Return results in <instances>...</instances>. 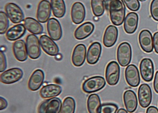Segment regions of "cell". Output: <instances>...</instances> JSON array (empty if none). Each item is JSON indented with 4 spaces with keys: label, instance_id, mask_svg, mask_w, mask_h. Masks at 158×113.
Segmentation results:
<instances>
[{
    "label": "cell",
    "instance_id": "6da1fadb",
    "mask_svg": "<svg viewBox=\"0 0 158 113\" xmlns=\"http://www.w3.org/2000/svg\"><path fill=\"white\" fill-rule=\"evenodd\" d=\"M108 10L111 23L117 26L122 25L126 18V7L123 1L109 0Z\"/></svg>",
    "mask_w": 158,
    "mask_h": 113
},
{
    "label": "cell",
    "instance_id": "7a4b0ae2",
    "mask_svg": "<svg viewBox=\"0 0 158 113\" xmlns=\"http://www.w3.org/2000/svg\"><path fill=\"white\" fill-rule=\"evenodd\" d=\"M106 81L100 76H95L85 80L82 85L84 92L88 94L97 92L105 87Z\"/></svg>",
    "mask_w": 158,
    "mask_h": 113
},
{
    "label": "cell",
    "instance_id": "3957f363",
    "mask_svg": "<svg viewBox=\"0 0 158 113\" xmlns=\"http://www.w3.org/2000/svg\"><path fill=\"white\" fill-rule=\"evenodd\" d=\"M132 57L131 47L129 43L123 42L118 46L117 50V58L118 64L123 67L129 65Z\"/></svg>",
    "mask_w": 158,
    "mask_h": 113
},
{
    "label": "cell",
    "instance_id": "277c9868",
    "mask_svg": "<svg viewBox=\"0 0 158 113\" xmlns=\"http://www.w3.org/2000/svg\"><path fill=\"white\" fill-rule=\"evenodd\" d=\"M120 68L118 64L115 61L108 63L106 69V80L109 85H117L120 79Z\"/></svg>",
    "mask_w": 158,
    "mask_h": 113
},
{
    "label": "cell",
    "instance_id": "5b68a950",
    "mask_svg": "<svg viewBox=\"0 0 158 113\" xmlns=\"http://www.w3.org/2000/svg\"><path fill=\"white\" fill-rule=\"evenodd\" d=\"M5 11L8 19L14 24H19L24 20V14L22 8L15 3H7L5 6Z\"/></svg>",
    "mask_w": 158,
    "mask_h": 113
},
{
    "label": "cell",
    "instance_id": "8992f818",
    "mask_svg": "<svg viewBox=\"0 0 158 113\" xmlns=\"http://www.w3.org/2000/svg\"><path fill=\"white\" fill-rule=\"evenodd\" d=\"M26 47L29 57L37 59L41 55L40 44L38 37L35 35H29L26 38Z\"/></svg>",
    "mask_w": 158,
    "mask_h": 113
},
{
    "label": "cell",
    "instance_id": "52a82bcc",
    "mask_svg": "<svg viewBox=\"0 0 158 113\" xmlns=\"http://www.w3.org/2000/svg\"><path fill=\"white\" fill-rule=\"evenodd\" d=\"M23 76V72L20 68H11L2 72L0 75V81L5 84H11L20 81Z\"/></svg>",
    "mask_w": 158,
    "mask_h": 113
},
{
    "label": "cell",
    "instance_id": "ba28073f",
    "mask_svg": "<svg viewBox=\"0 0 158 113\" xmlns=\"http://www.w3.org/2000/svg\"><path fill=\"white\" fill-rule=\"evenodd\" d=\"M40 44L43 51L49 56H55L59 54V48L56 43L50 37L41 36L39 38Z\"/></svg>",
    "mask_w": 158,
    "mask_h": 113
},
{
    "label": "cell",
    "instance_id": "9c48e42d",
    "mask_svg": "<svg viewBox=\"0 0 158 113\" xmlns=\"http://www.w3.org/2000/svg\"><path fill=\"white\" fill-rule=\"evenodd\" d=\"M138 98L139 104L142 107L147 108L149 106L152 100V92L149 85L143 84L139 86Z\"/></svg>",
    "mask_w": 158,
    "mask_h": 113
},
{
    "label": "cell",
    "instance_id": "30bf717a",
    "mask_svg": "<svg viewBox=\"0 0 158 113\" xmlns=\"http://www.w3.org/2000/svg\"><path fill=\"white\" fill-rule=\"evenodd\" d=\"M140 72L142 78L146 82H151L154 76V65L149 58H144L140 64Z\"/></svg>",
    "mask_w": 158,
    "mask_h": 113
},
{
    "label": "cell",
    "instance_id": "8fae6325",
    "mask_svg": "<svg viewBox=\"0 0 158 113\" xmlns=\"http://www.w3.org/2000/svg\"><path fill=\"white\" fill-rule=\"evenodd\" d=\"M51 5L49 1L42 0L38 4L36 18L41 23H45L49 20L51 15Z\"/></svg>",
    "mask_w": 158,
    "mask_h": 113
},
{
    "label": "cell",
    "instance_id": "7c38bea8",
    "mask_svg": "<svg viewBox=\"0 0 158 113\" xmlns=\"http://www.w3.org/2000/svg\"><path fill=\"white\" fill-rule=\"evenodd\" d=\"M125 78L128 85L131 87H137L140 84V78L136 66L129 65L125 70Z\"/></svg>",
    "mask_w": 158,
    "mask_h": 113
},
{
    "label": "cell",
    "instance_id": "4fadbf2b",
    "mask_svg": "<svg viewBox=\"0 0 158 113\" xmlns=\"http://www.w3.org/2000/svg\"><path fill=\"white\" fill-rule=\"evenodd\" d=\"M86 15V11L84 5L81 2H76L73 4L71 16L72 21L75 24H79L84 21Z\"/></svg>",
    "mask_w": 158,
    "mask_h": 113
},
{
    "label": "cell",
    "instance_id": "5bb4252c",
    "mask_svg": "<svg viewBox=\"0 0 158 113\" xmlns=\"http://www.w3.org/2000/svg\"><path fill=\"white\" fill-rule=\"evenodd\" d=\"M139 42L142 49L149 53L153 50V40L152 35L148 30H142L139 36Z\"/></svg>",
    "mask_w": 158,
    "mask_h": 113
},
{
    "label": "cell",
    "instance_id": "9a60e30c",
    "mask_svg": "<svg viewBox=\"0 0 158 113\" xmlns=\"http://www.w3.org/2000/svg\"><path fill=\"white\" fill-rule=\"evenodd\" d=\"M47 30L50 38L55 40H59L62 36V26L57 19L51 18L47 23Z\"/></svg>",
    "mask_w": 158,
    "mask_h": 113
},
{
    "label": "cell",
    "instance_id": "2e32d148",
    "mask_svg": "<svg viewBox=\"0 0 158 113\" xmlns=\"http://www.w3.org/2000/svg\"><path fill=\"white\" fill-rule=\"evenodd\" d=\"M86 53V46L84 44H79L77 45L72 52V64L76 67L81 66L85 61Z\"/></svg>",
    "mask_w": 158,
    "mask_h": 113
},
{
    "label": "cell",
    "instance_id": "e0dca14e",
    "mask_svg": "<svg viewBox=\"0 0 158 113\" xmlns=\"http://www.w3.org/2000/svg\"><path fill=\"white\" fill-rule=\"evenodd\" d=\"M102 47L99 42H94L89 46L86 53V61L90 65L97 64L101 55Z\"/></svg>",
    "mask_w": 158,
    "mask_h": 113
},
{
    "label": "cell",
    "instance_id": "ac0fdd59",
    "mask_svg": "<svg viewBox=\"0 0 158 113\" xmlns=\"http://www.w3.org/2000/svg\"><path fill=\"white\" fill-rule=\"evenodd\" d=\"M44 79V73L41 69H36L30 76L28 82V88L31 91H36L40 89Z\"/></svg>",
    "mask_w": 158,
    "mask_h": 113
},
{
    "label": "cell",
    "instance_id": "d6986e66",
    "mask_svg": "<svg viewBox=\"0 0 158 113\" xmlns=\"http://www.w3.org/2000/svg\"><path fill=\"white\" fill-rule=\"evenodd\" d=\"M118 36V31L114 26L110 25L106 28L104 36L103 44L106 48H111L113 46L117 40Z\"/></svg>",
    "mask_w": 158,
    "mask_h": 113
},
{
    "label": "cell",
    "instance_id": "ffe728a7",
    "mask_svg": "<svg viewBox=\"0 0 158 113\" xmlns=\"http://www.w3.org/2000/svg\"><path fill=\"white\" fill-rule=\"evenodd\" d=\"M13 51L15 59L19 62H24L27 60L28 53L26 44L23 40L15 41L13 45Z\"/></svg>",
    "mask_w": 158,
    "mask_h": 113
},
{
    "label": "cell",
    "instance_id": "44dd1931",
    "mask_svg": "<svg viewBox=\"0 0 158 113\" xmlns=\"http://www.w3.org/2000/svg\"><path fill=\"white\" fill-rule=\"evenodd\" d=\"M123 101L126 110L130 113H134L138 106V101L135 92L127 90L123 94Z\"/></svg>",
    "mask_w": 158,
    "mask_h": 113
},
{
    "label": "cell",
    "instance_id": "7402d4cb",
    "mask_svg": "<svg viewBox=\"0 0 158 113\" xmlns=\"http://www.w3.org/2000/svg\"><path fill=\"white\" fill-rule=\"evenodd\" d=\"M139 23V16L134 12L127 14L124 21V29L126 33L133 34L137 28Z\"/></svg>",
    "mask_w": 158,
    "mask_h": 113
},
{
    "label": "cell",
    "instance_id": "603a6c76",
    "mask_svg": "<svg viewBox=\"0 0 158 113\" xmlns=\"http://www.w3.org/2000/svg\"><path fill=\"white\" fill-rule=\"evenodd\" d=\"M94 30V25L91 22H85L75 30L74 36L77 40H83L91 35Z\"/></svg>",
    "mask_w": 158,
    "mask_h": 113
},
{
    "label": "cell",
    "instance_id": "cb8c5ba5",
    "mask_svg": "<svg viewBox=\"0 0 158 113\" xmlns=\"http://www.w3.org/2000/svg\"><path fill=\"white\" fill-rule=\"evenodd\" d=\"M62 91V88L60 85L56 84H48L44 85L40 91V95L43 98H54L59 95Z\"/></svg>",
    "mask_w": 158,
    "mask_h": 113
},
{
    "label": "cell",
    "instance_id": "d4e9b609",
    "mask_svg": "<svg viewBox=\"0 0 158 113\" xmlns=\"http://www.w3.org/2000/svg\"><path fill=\"white\" fill-rule=\"evenodd\" d=\"M26 30L24 24H16L8 30L6 34V38L10 41L17 40L25 35Z\"/></svg>",
    "mask_w": 158,
    "mask_h": 113
},
{
    "label": "cell",
    "instance_id": "484cf974",
    "mask_svg": "<svg viewBox=\"0 0 158 113\" xmlns=\"http://www.w3.org/2000/svg\"><path fill=\"white\" fill-rule=\"evenodd\" d=\"M24 25L26 28L33 35H40L43 33V26L38 20L31 18L27 17L24 20Z\"/></svg>",
    "mask_w": 158,
    "mask_h": 113
},
{
    "label": "cell",
    "instance_id": "4316f807",
    "mask_svg": "<svg viewBox=\"0 0 158 113\" xmlns=\"http://www.w3.org/2000/svg\"><path fill=\"white\" fill-rule=\"evenodd\" d=\"M101 106L100 97L96 94H91L87 99V109L89 113H100Z\"/></svg>",
    "mask_w": 158,
    "mask_h": 113
},
{
    "label": "cell",
    "instance_id": "83f0119b",
    "mask_svg": "<svg viewBox=\"0 0 158 113\" xmlns=\"http://www.w3.org/2000/svg\"><path fill=\"white\" fill-rule=\"evenodd\" d=\"M52 13L55 17L62 18L66 13V5L64 0H50Z\"/></svg>",
    "mask_w": 158,
    "mask_h": 113
},
{
    "label": "cell",
    "instance_id": "f1b7e54d",
    "mask_svg": "<svg viewBox=\"0 0 158 113\" xmlns=\"http://www.w3.org/2000/svg\"><path fill=\"white\" fill-rule=\"evenodd\" d=\"M62 106V102L58 98L54 97L48 99L45 113H60Z\"/></svg>",
    "mask_w": 158,
    "mask_h": 113
},
{
    "label": "cell",
    "instance_id": "f546056e",
    "mask_svg": "<svg viewBox=\"0 0 158 113\" xmlns=\"http://www.w3.org/2000/svg\"><path fill=\"white\" fill-rule=\"evenodd\" d=\"M92 11L95 17L102 16L106 10L105 0H91Z\"/></svg>",
    "mask_w": 158,
    "mask_h": 113
},
{
    "label": "cell",
    "instance_id": "4dcf8cb0",
    "mask_svg": "<svg viewBox=\"0 0 158 113\" xmlns=\"http://www.w3.org/2000/svg\"><path fill=\"white\" fill-rule=\"evenodd\" d=\"M75 99L71 97H68L63 101L60 113H75Z\"/></svg>",
    "mask_w": 158,
    "mask_h": 113
},
{
    "label": "cell",
    "instance_id": "1f68e13d",
    "mask_svg": "<svg viewBox=\"0 0 158 113\" xmlns=\"http://www.w3.org/2000/svg\"><path fill=\"white\" fill-rule=\"evenodd\" d=\"M9 27L8 17L6 13L3 11L0 12V33L3 35L7 33Z\"/></svg>",
    "mask_w": 158,
    "mask_h": 113
},
{
    "label": "cell",
    "instance_id": "d6a6232c",
    "mask_svg": "<svg viewBox=\"0 0 158 113\" xmlns=\"http://www.w3.org/2000/svg\"><path fill=\"white\" fill-rule=\"evenodd\" d=\"M118 106L113 103H104L101 104L100 113H117Z\"/></svg>",
    "mask_w": 158,
    "mask_h": 113
},
{
    "label": "cell",
    "instance_id": "836d02e7",
    "mask_svg": "<svg viewBox=\"0 0 158 113\" xmlns=\"http://www.w3.org/2000/svg\"><path fill=\"white\" fill-rule=\"evenodd\" d=\"M130 10L137 11L140 9V4L139 0H123Z\"/></svg>",
    "mask_w": 158,
    "mask_h": 113
},
{
    "label": "cell",
    "instance_id": "e575fe53",
    "mask_svg": "<svg viewBox=\"0 0 158 113\" xmlns=\"http://www.w3.org/2000/svg\"><path fill=\"white\" fill-rule=\"evenodd\" d=\"M150 11L153 19L158 21V0H152L151 2Z\"/></svg>",
    "mask_w": 158,
    "mask_h": 113
},
{
    "label": "cell",
    "instance_id": "d590c367",
    "mask_svg": "<svg viewBox=\"0 0 158 113\" xmlns=\"http://www.w3.org/2000/svg\"><path fill=\"white\" fill-rule=\"evenodd\" d=\"M7 60L5 54L2 51L0 52V72H3L7 68Z\"/></svg>",
    "mask_w": 158,
    "mask_h": 113
},
{
    "label": "cell",
    "instance_id": "8d00e7d4",
    "mask_svg": "<svg viewBox=\"0 0 158 113\" xmlns=\"http://www.w3.org/2000/svg\"><path fill=\"white\" fill-rule=\"evenodd\" d=\"M153 40L154 49L155 52L158 54V32H156L155 33H154Z\"/></svg>",
    "mask_w": 158,
    "mask_h": 113
},
{
    "label": "cell",
    "instance_id": "74e56055",
    "mask_svg": "<svg viewBox=\"0 0 158 113\" xmlns=\"http://www.w3.org/2000/svg\"><path fill=\"white\" fill-rule=\"evenodd\" d=\"M48 103V99L42 102L38 108V113H45V110H46V106Z\"/></svg>",
    "mask_w": 158,
    "mask_h": 113
},
{
    "label": "cell",
    "instance_id": "f35d334b",
    "mask_svg": "<svg viewBox=\"0 0 158 113\" xmlns=\"http://www.w3.org/2000/svg\"><path fill=\"white\" fill-rule=\"evenodd\" d=\"M8 106V103L7 100L4 98L3 97H0V110H3L7 108Z\"/></svg>",
    "mask_w": 158,
    "mask_h": 113
},
{
    "label": "cell",
    "instance_id": "ab89813d",
    "mask_svg": "<svg viewBox=\"0 0 158 113\" xmlns=\"http://www.w3.org/2000/svg\"><path fill=\"white\" fill-rule=\"evenodd\" d=\"M153 88L155 92L158 94V71L156 72L155 75L154 82H153Z\"/></svg>",
    "mask_w": 158,
    "mask_h": 113
},
{
    "label": "cell",
    "instance_id": "60d3db41",
    "mask_svg": "<svg viewBox=\"0 0 158 113\" xmlns=\"http://www.w3.org/2000/svg\"><path fill=\"white\" fill-rule=\"evenodd\" d=\"M146 113H158V109L156 107H149L146 110Z\"/></svg>",
    "mask_w": 158,
    "mask_h": 113
},
{
    "label": "cell",
    "instance_id": "b9f144b4",
    "mask_svg": "<svg viewBox=\"0 0 158 113\" xmlns=\"http://www.w3.org/2000/svg\"><path fill=\"white\" fill-rule=\"evenodd\" d=\"M117 113H128V111L124 108H120L118 110Z\"/></svg>",
    "mask_w": 158,
    "mask_h": 113
},
{
    "label": "cell",
    "instance_id": "7bdbcfd3",
    "mask_svg": "<svg viewBox=\"0 0 158 113\" xmlns=\"http://www.w3.org/2000/svg\"><path fill=\"white\" fill-rule=\"evenodd\" d=\"M139 1H142V2H143V1H145L146 0H139Z\"/></svg>",
    "mask_w": 158,
    "mask_h": 113
}]
</instances>
